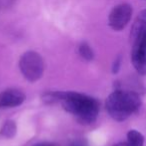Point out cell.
Here are the masks:
<instances>
[{"label":"cell","instance_id":"6da1fadb","mask_svg":"<svg viewBox=\"0 0 146 146\" xmlns=\"http://www.w3.org/2000/svg\"><path fill=\"white\" fill-rule=\"evenodd\" d=\"M62 106L82 124H91L97 119L99 102L93 97L77 92H65Z\"/></svg>","mask_w":146,"mask_h":146},{"label":"cell","instance_id":"7a4b0ae2","mask_svg":"<svg viewBox=\"0 0 146 146\" xmlns=\"http://www.w3.org/2000/svg\"><path fill=\"white\" fill-rule=\"evenodd\" d=\"M108 114L116 121H124L139 110L141 99L134 90L117 89L107 97L105 102Z\"/></svg>","mask_w":146,"mask_h":146},{"label":"cell","instance_id":"3957f363","mask_svg":"<svg viewBox=\"0 0 146 146\" xmlns=\"http://www.w3.org/2000/svg\"><path fill=\"white\" fill-rule=\"evenodd\" d=\"M19 69L27 81H37L42 77L44 72L42 56L35 51H26L19 59Z\"/></svg>","mask_w":146,"mask_h":146},{"label":"cell","instance_id":"277c9868","mask_svg":"<svg viewBox=\"0 0 146 146\" xmlns=\"http://www.w3.org/2000/svg\"><path fill=\"white\" fill-rule=\"evenodd\" d=\"M132 6L128 3H121L114 7L108 16V24L113 30L120 31L126 27L132 16Z\"/></svg>","mask_w":146,"mask_h":146},{"label":"cell","instance_id":"5b68a950","mask_svg":"<svg viewBox=\"0 0 146 146\" xmlns=\"http://www.w3.org/2000/svg\"><path fill=\"white\" fill-rule=\"evenodd\" d=\"M25 94L15 88L3 90L0 93V108H12L19 106L24 102Z\"/></svg>","mask_w":146,"mask_h":146},{"label":"cell","instance_id":"8992f818","mask_svg":"<svg viewBox=\"0 0 146 146\" xmlns=\"http://www.w3.org/2000/svg\"><path fill=\"white\" fill-rule=\"evenodd\" d=\"M146 28V9L142 10L138 14L136 20L134 21L131 28V40L134 39L143 29Z\"/></svg>","mask_w":146,"mask_h":146},{"label":"cell","instance_id":"52a82bcc","mask_svg":"<svg viewBox=\"0 0 146 146\" xmlns=\"http://www.w3.org/2000/svg\"><path fill=\"white\" fill-rule=\"evenodd\" d=\"M64 94L65 92L62 91H48L42 94L41 99H42V101L45 104H49L50 105V104H55L62 101Z\"/></svg>","mask_w":146,"mask_h":146},{"label":"cell","instance_id":"ba28073f","mask_svg":"<svg viewBox=\"0 0 146 146\" xmlns=\"http://www.w3.org/2000/svg\"><path fill=\"white\" fill-rule=\"evenodd\" d=\"M17 132V126L16 122L13 120H7L5 121V123L3 124V126L1 127L0 130V135L4 138H13L16 135Z\"/></svg>","mask_w":146,"mask_h":146},{"label":"cell","instance_id":"9c48e42d","mask_svg":"<svg viewBox=\"0 0 146 146\" xmlns=\"http://www.w3.org/2000/svg\"><path fill=\"white\" fill-rule=\"evenodd\" d=\"M127 143L129 146H143L144 136L137 130L131 129L127 133Z\"/></svg>","mask_w":146,"mask_h":146},{"label":"cell","instance_id":"30bf717a","mask_svg":"<svg viewBox=\"0 0 146 146\" xmlns=\"http://www.w3.org/2000/svg\"><path fill=\"white\" fill-rule=\"evenodd\" d=\"M79 54L81 55V57L83 59L87 61H91L94 58V53L93 50L91 49V47L87 44V43L83 42L80 44L79 46Z\"/></svg>","mask_w":146,"mask_h":146},{"label":"cell","instance_id":"8fae6325","mask_svg":"<svg viewBox=\"0 0 146 146\" xmlns=\"http://www.w3.org/2000/svg\"><path fill=\"white\" fill-rule=\"evenodd\" d=\"M120 65H121V58L120 57H117L115 59L113 63V66H112V72L113 73H117L120 69Z\"/></svg>","mask_w":146,"mask_h":146},{"label":"cell","instance_id":"7c38bea8","mask_svg":"<svg viewBox=\"0 0 146 146\" xmlns=\"http://www.w3.org/2000/svg\"><path fill=\"white\" fill-rule=\"evenodd\" d=\"M14 0H0V8H7L11 6Z\"/></svg>","mask_w":146,"mask_h":146},{"label":"cell","instance_id":"4fadbf2b","mask_svg":"<svg viewBox=\"0 0 146 146\" xmlns=\"http://www.w3.org/2000/svg\"><path fill=\"white\" fill-rule=\"evenodd\" d=\"M33 146H56V145L53 143H50V142H41V143H37Z\"/></svg>","mask_w":146,"mask_h":146},{"label":"cell","instance_id":"5bb4252c","mask_svg":"<svg viewBox=\"0 0 146 146\" xmlns=\"http://www.w3.org/2000/svg\"><path fill=\"white\" fill-rule=\"evenodd\" d=\"M114 146H129V144H128L127 142H120V143L115 144Z\"/></svg>","mask_w":146,"mask_h":146}]
</instances>
